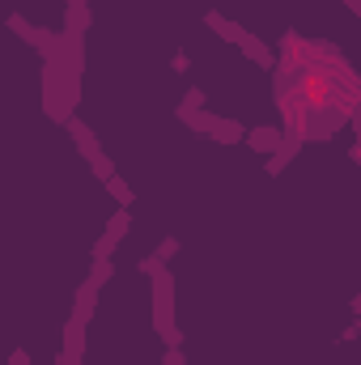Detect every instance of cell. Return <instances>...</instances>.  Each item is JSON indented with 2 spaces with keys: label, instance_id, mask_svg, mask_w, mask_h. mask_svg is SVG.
Instances as JSON below:
<instances>
[{
  "label": "cell",
  "instance_id": "cell-2",
  "mask_svg": "<svg viewBox=\"0 0 361 365\" xmlns=\"http://www.w3.org/2000/svg\"><path fill=\"white\" fill-rule=\"evenodd\" d=\"M357 153H361V140H357Z\"/></svg>",
  "mask_w": 361,
  "mask_h": 365
},
{
  "label": "cell",
  "instance_id": "cell-1",
  "mask_svg": "<svg viewBox=\"0 0 361 365\" xmlns=\"http://www.w3.org/2000/svg\"><path fill=\"white\" fill-rule=\"evenodd\" d=\"M361 98V81L345 56L289 38L280 56V115L293 140L336 132Z\"/></svg>",
  "mask_w": 361,
  "mask_h": 365
}]
</instances>
